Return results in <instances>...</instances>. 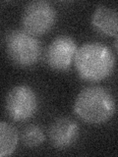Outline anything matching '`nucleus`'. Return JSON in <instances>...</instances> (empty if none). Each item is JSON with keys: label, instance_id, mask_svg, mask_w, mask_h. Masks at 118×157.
<instances>
[{"label": "nucleus", "instance_id": "1", "mask_svg": "<svg viewBox=\"0 0 118 157\" xmlns=\"http://www.w3.org/2000/svg\"><path fill=\"white\" fill-rule=\"evenodd\" d=\"M74 63L83 80L100 82L112 74L115 67V58L104 44L88 42L78 48Z\"/></svg>", "mask_w": 118, "mask_h": 157}, {"label": "nucleus", "instance_id": "2", "mask_svg": "<svg viewBox=\"0 0 118 157\" xmlns=\"http://www.w3.org/2000/svg\"><path fill=\"white\" fill-rule=\"evenodd\" d=\"M115 108L112 94L100 86L84 88L74 103L77 116L90 124H101L108 121L114 114Z\"/></svg>", "mask_w": 118, "mask_h": 157}, {"label": "nucleus", "instance_id": "3", "mask_svg": "<svg viewBox=\"0 0 118 157\" xmlns=\"http://www.w3.org/2000/svg\"><path fill=\"white\" fill-rule=\"evenodd\" d=\"M4 43L9 58L18 66H32L41 56V43L36 36L25 29L9 32Z\"/></svg>", "mask_w": 118, "mask_h": 157}, {"label": "nucleus", "instance_id": "4", "mask_svg": "<svg viewBox=\"0 0 118 157\" xmlns=\"http://www.w3.org/2000/svg\"><path fill=\"white\" fill-rule=\"evenodd\" d=\"M56 20V12L46 1H33L25 8L22 16V26L33 36H41L50 31Z\"/></svg>", "mask_w": 118, "mask_h": 157}, {"label": "nucleus", "instance_id": "5", "mask_svg": "<svg viewBox=\"0 0 118 157\" xmlns=\"http://www.w3.org/2000/svg\"><path fill=\"white\" fill-rule=\"evenodd\" d=\"M5 108L8 116L16 122H22L31 118L37 111V95L26 85L14 86L6 97Z\"/></svg>", "mask_w": 118, "mask_h": 157}, {"label": "nucleus", "instance_id": "6", "mask_svg": "<svg viewBox=\"0 0 118 157\" xmlns=\"http://www.w3.org/2000/svg\"><path fill=\"white\" fill-rule=\"evenodd\" d=\"M78 50L74 39L68 36H59L49 44L46 61L53 70L65 71L71 66Z\"/></svg>", "mask_w": 118, "mask_h": 157}, {"label": "nucleus", "instance_id": "7", "mask_svg": "<svg viewBox=\"0 0 118 157\" xmlns=\"http://www.w3.org/2000/svg\"><path fill=\"white\" fill-rule=\"evenodd\" d=\"M49 140L57 148L70 146L77 140L79 127L75 121L69 118H59L49 128Z\"/></svg>", "mask_w": 118, "mask_h": 157}, {"label": "nucleus", "instance_id": "8", "mask_svg": "<svg viewBox=\"0 0 118 157\" xmlns=\"http://www.w3.org/2000/svg\"><path fill=\"white\" fill-rule=\"evenodd\" d=\"M92 24L97 32L108 36L118 34V12L115 9L104 6H98L93 12Z\"/></svg>", "mask_w": 118, "mask_h": 157}, {"label": "nucleus", "instance_id": "9", "mask_svg": "<svg viewBox=\"0 0 118 157\" xmlns=\"http://www.w3.org/2000/svg\"><path fill=\"white\" fill-rule=\"evenodd\" d=\"M18 144L16 129L6 122L0 123V156H8L13 153Z\"/></svg>", "mask_w": 118, "mask_h": 157}, {"label": "nucleus", "instance_id": "10", "mask_svg": "<svg viewBox=\"0 0 118 157\" xmlns=\"http://www.w3.org/2000/svg\"><path fill=\"white\" fill-rule=\"evenodd\" d=\"M22 141L30 147H34L41 144L44 140V135L41 127L37 125L27 126L22 132Z\"/></svg>", "mask_w": 118, "mask_h": 157}, {"label": "nucleus", "instance_id": "11", "mask_svg": "<svg viewBox=\"0 0 118 157\" xmlns=\"http://www.w3.org/2000/svg\"><path fill=\"white\" fill-rule=\"evenodd\" d=\"M114 47H115V49H116V51L118 52V36L116 37L115 41H114Z\"/></svg>", "mask_w": 118, "mask_h": 157}]
</instances>
